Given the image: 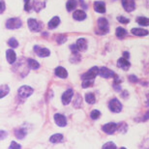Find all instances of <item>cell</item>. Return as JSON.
Instances as JSON below:
<instances>
[{
	"label": "cell",
	"instance_id": "cell-5",
	"mask_svg": "<svg viewBox=\"0 0 149 149\" xmlns=\"http://www.w3.org/2000/svg\"><path fill=\"white\" fill-rule=\"evenodd\" d=\"M22 25V20L17 17H13V19H9L6 22V27L8 29H17L20 28Z\"/></svg>",
	"mask_w": 149,
	"mask_h": 149
},
{
	"label": "cell",
	"instance_id": "cell-15",
	"mask_svg": "<svg viewBox=\"0 0 149 149\" xmlns=\"http://www.w3.org/2000/svg\"><path fill=\"white\" fill-rule=\"evenodd\" d=\"M77 49L79 52H85L87 49V47H88V44H87V41L85 40L84 38H80L79 40L77 41Z\"/></svg>",
	"mask_w": 149,
	"mask_h": 149
},
{
	"label": "cell",
	"instance_id": "cell-37",
	"mask_svg": "<svg viewBox=\"0 0 149 149\" xmlns=\"http://www.w3.org/2000/svg\"><path fill=\"white\" fill-rule=\"evenodd\" d=\"M103 148H113V149H116L117 148V146L113 143L112 141H109V142H107V143H105L103 145Z\"/></svg>",
	"mask_w": 149,
	"mask_h": 149
},
{
	"label": "cell",
	"instance_id": "cell-1",
	"mask_svg": "<svg viewBox=\"0 0 149 149\" xmlns=\"http://www.w3.org/2000/svg\"><path fill=\"white\" fill-rule=\"evenodd\" d=\"M33 88L30 87V86L28 85H22L20 86L19 88V90H17V94H19V96L20 98H22V99H26V98H28L30 95L33 94Z\"/></svg>",
	"mask_w": 149,
	"mask_h": 149
},
{
	"label": "cell",
	"instance_id": "cell-13",
	"mask_svg": "<svg viewBox=\"0 0 149 149\" xmlns=\"http://www.w3.org/2000/svg\"><path fill=\"white\" fill-rule=\"evenodd\" d=\"M117 66L120 68V69L122 70H124V71H128L130 69V66H131V64H130V62L127 60L125 57H121V58H119L118 59V61H117Z\"/></svg>",
	"mask_w": 149,
	"mask_h": 149
},
{
	"label": "cell",
	"instance_id": "cell-35",
	"mask_svg": "<svg viewBox=\"0 0 149 149\" xmlns=\"http://www.w3.org/2000/svg\"><path fill=\"white\" fill-rule=\"evenodd\" d=\"M66 41H67V36H65V35H58L57 38H56V42H57L58 45H62Z\"/></svg>",
	"mask_w": 149,
	"mask_h": 149
},
{
	"label": "cell",
	"instance_id": "cell-12",
	"mask_svg": "<svg viewBox=\"0 0 149 149\" xmlns=\"http://www.w3.org/2000/svg\"><path fill=\"white\" fill-rule=\"evenodd\" d=\"M102 129L105 133L109 134V135H111V134H113L116 130L118 129V125L111 122V123H108V124L104 125Z\"/></svg>",
	"mask_w": 149,
	"mask_h": 149
},
{
	"label": "cell",
	"instance_id": "cell-2",
	"mask_svg": "<svg viewBox=\"0 0 149 149\" xmlns=\"http://www.w3.org/2000/svg\"><path fill=\"white\" fill-rule=\"evenodd\" d=\"M98 28L99 30L97 31V33H100L101 35L107 34L109 32V22L107 19L105 17H100L98 19Z\"/></svg>",
	"mask_w": 149,
	"mask_h": 149
},
{
	"label": "cell",
	"instance_id": "cell-47",
	"mask_svg": "<svg viewBox=\"0 0 149 149\" xmlns=\"http://www.w3.org/2000/svg\"><path fill=\"white\" fill-rule=\"evenodd\" d=\"M79 1H80V3H81V6H82L83 8H84V9L87 8V6H86V5L84 4V2H83V0H79Z\"/></svg>",
	"mask_w": 149,
	"mask_h": 149
},
{
	"label": "cell",
	"instance_id": "cell-14",
	"mask_svg": "<svg viewBox=\"0 0 149 149\" xmlns=\"http://www.w3.org/2000/svg\"><path fill=\"white\" fill-rule=\"evenodd\" d=\"M46 2H47V0H34L33 5H32L33 6L34 11L39 13L42 9H44L46 7Z\"/></svg>",
	"mask_w": 149,
	"mask_h": 149
},
{
	"label": "cell",
	"instance_id": "cell-27",
	"mask_svg": "<svg viewBox=\"0 0 149 149\" xmlns=\"http://www.w3.org/2000/svg\"><path fill=\"white\" fill-rule=\"evenodd\" d=\"M136 22L141 26H148L149 25V19L145 17H139L136 19Z\"/></svg>",
	"mask_w": 149,
	"mask_h": 149
},
{
	"label": "cell",
	"instance_id": "cell-39",
	"mask_svg": "<svg viewBox=\"0 0 149 149\" xmlns=\"http://www.w3.org/2000/svg\"><path fill=\"white\" fill-rule=\"evenodd\" d=\"M22 146H20V144H19V143H17L16 141H12L11 142V145H10V148L11 149H13V148H20Z\"/></svg>",
	"mask_w": 149,
	"mask_h": 149
},
{
	"label": "cell",
	"instance_id": "cell-44",
	"mask_svg": "<svg viewBox=\"0 0 149 149\" xmlns=\"http://www.w3.org/2000/svg\"><path fill=\"white\" fill-rule=\"evenodd\" d=\"M6 135H7V133L5 131H1V139H6Z\"/></svg>",
	"mask_w": 149,
	"mask_h": 149
},
{
	"label": "cell",
	"instance_id": "cell-22",
	"mask_svg": "<svg viewBox=\"0 0 149 149\" xmlns=\"http://www.w3.org/2000/svg\"><path fill=\"white\" fill-rule=\"evenodd\" d=\"M131 32H132L133 35H136V36H139V37L148 35V31L146 29H142V28H133Z\"/></svg>",
	"mask_w": 149,
	"mask_h": 149
},
{
	"label": "cell",
	"instance_id": "cell-11",
	"mask_svg": "<svg viewBox=\"0 0 149 149\" xmlns=\"http://www.w3.org/2000/svg\"><path fill=\"white\" fill-rule=\"evenodd\" d=\"M53 117H54V121H55L56 125H58L59 127H65L67 125V119L63 114L55 113Z\"/></svg>",
	"mask_w": 149,
	"mask_h": 149
},
{
	"label": "cell",
	"instance_id": "cell-25",
	"mask_svg": "<svg viewBox=\"0 0 149 149\" xmlns=\"http://www.w3.org/2000/svg\"><path fill=\"white\" fill-rule=\"evenodd\" d=\"M15 135H16V136L19 139H23L26 136V131L23 128H19V129L15 131Z\"/></svg>",
	"mask_w": 149,
	"mask_h": 149
},
{
	"label": "cell",
	"instance_id": "cell-40",
	"mask_svg": "<svg viewBox=\"0 0 149 149\" xmlns=\"http://www.w3.org/2000/svg\"><path fill=\"white\" fill-rule=\"evenodd\" d=\"M29 1L30 0H24V10L26 12H29V10H30V8H29Z\"/></svg>",
	"mask_w": 149,
	"mask_h": 149
},
{
	"label": "cell",
	"instance_id": "cell-19",
	"mask_svg": "<svg viewBox=\"0 0 149 149\" xmlns=\"http://www.w3.org/2000/svg\"><path fill=\"white\" fill-rule=\"evenodd\" d=\"M55 74L58 77H61V79H66V77H68V72L65 68L59 66L55 69Z\"/></svg>",
	"mask_w": 149,
	"mask_h": 149
},
{
	"label": "cell",
	"instance_id": "cell-21",
	"mask_svg": "<svg viewBox=\"0 0 149 149\" xmlns=\"http://www.w3.org/2000/svg\"><path fill=\"white\" fill-rule=\"evenodd\" d=\"M59 23H60V19L58 17H53L49 20V22L47 23V27H49V29H54L59 25Z\"/></svg>",
	"mask_w": 149,
	"mask_h": 149
},
{
	"label": "cell",
	"instance_id": "cell-3",
	"mask_svg": "<svg viewBox=\"0 0 149 149\" xmlns=\"http://www.w3.org/2000/svg\"><path fill=\"white\" fill-rule=\"evenodd\" d=\"M27 24L30 31L32 32H40L42 30V27H43V23L38 22L35 19H29L27 20Z\"/></svg>",
	"mask_w": 149,
	"mask_h": 149
},
{
	"label": "cell",
	"instance_id": "cell-46",
	"mask_svg": "<svg viewBox=\"0 0 149 149\" xmlns=\"http://www.w3.org/2000/svg\"><path fill=\"white\" fill-rule=\"evenodd\" d=\"M147 119H149V111L146 112V114L144 115V117H143V121H146Z\"/></svg>",
	"mask_w": 149,
	"mask_h": 149
},
{
	"label": "cell",
	"instance_id": "cell-45",
	"mask_svg": "<svg viewBox=\"0 0 149 149\" xmlns=\"http://www.w3.org/2000/svg\"><path fill=\"white\" fill-rule=\"evenodd\" d=\"M123 55H124V57H125V58H127V59L130 57V53H129V52H123Z\"/></svg>",
	"mask_w": 149,
	"mask_h": 149
},
{
	"label": "cell",
	"instance_id": "cell-10",
	"mask_svg": "<svg viewBox=\"0 0 149 149\" xmlns=\"http://www.w3.org/2000/svg\"><path fill=\"white\" fill-rule=\"evenodd\" d=\"M99 74L102 77H105V79H111V77H115V73L111 71V69L107 67H102L100 69Z\"/></svg>",
	"mask_w": 149,
	"mask_h": 149
},
{
	"label": "cell",
	"instance_id": "cell-4",
	"mask_svg": "<svg viewBox=\"0 0 149 149\" xmlns=\"http://www.w3.org/2000/svg\"><path fill=\"white\" fill-rule=\"evenodd\" d=\"M99 72H100V70L98 69V67L94 66L93 68H91L88 72H86L83 74H81V77H81L82 80H84V79H94L95 77L99 74Z\"/></svg>",
	"mask_w": 149,
	"mask_h": 149
},
{
	"label": "cell",
	"instance_id": "cell-43",
	"mask_svg": "<svg viewBox=\"0 0 149 149\" xmlns=\"http://www.w3.org/2000/svg\"><path fill=\"white\" fill-rule=\"evenodd\" d=\"M4 11H5V3L2 0V1H1V8H0V13L3 14V13H4Z\"/></svg>",
	"mask_w": 149,
	"mask_h": 149
},
{
	"label": "cell",
	"instance_id": "cell-9",
	"mask_svg": "<svg viewBox=\"0 0 149 149\" xmlns=\"http://www.w3.org/2000/svg\"><path fill=\"white\" fill-rule=\"evenodd\" d=\"M121 2H122V6H123L124 10L129 12V13L133 12L136 9V4L134 0H121Z\"/></svg>",
	"mask_w": 149,
	"mask_h": 149
},
{
	"label": "cell",
	"instance_id": "cell-26",
	"mask_svg": "<svg viewBox=\"0 0 149 149\" xmlns=\"http://www.w3.org/2000/svg\"><path fill=\"white\" fill-rule=\"evenodd\" d=\"M27 63H28V66H29L30 69L37 70V69L40 68V64H39L36 60H34V59H32V58L27 59Z\"/></svg>",
	"mask_w": 149,
	"mask_h": 149
},
{
	"label": "cell",
	"instance_id": "cell-23",
	"mask_svg": "<svg viewBox=\"0 0 149 149\" xmlns=\"http://www.w3.org/2000/svg\"><path fill=\"white\" fill-rule=\"evenodd\" d=\"M128 34V31L123 27H117L115 31V35L117 36V38L119 39H123L124 37H126Z\"/></svg>",
	"mask_w": 149,
	"mask_h": 149
},
{
	"label": "cell",
	"instance_id": "cell-38",
	"mask_svg": "<svg viewBox=\"0 0 149 149\" xmlns=\"http://www.w3.org/2000/svg\"><path fill=\"white\" fill-rule=\"evenodd\" d=\"M117 20H118L119 22L124 23V24H125V23H128V22H130V20L128 19H126V17H122V16L118 17H117Z\"/></svg>",
	"mask_w": 149,
	"mask_h": 149
},
{
	"label": "cell",
	"instance_id": "cell-7",
	"mask_svg": "<svg viewBox=\"0 0 149 149\" xmlns=\"http://www.w3.org/2000/svg\"><path fill=\"white\" fill-rule=\"evenodd\" d=\"M109 108L112 112H120L122 111V105L117 99H112L111 102L109 103Z\"/></svg>",
	"mask_w": 149,
	"mask_h": 149
},
{
	"label": "cell",
	"instance_id": "cell-18",
	"mask_svg": "<svg viewBox=\"0 0 149 149\" xmlns=\"http://www.w3.org/2000/svg\"><path fill=\"white\" fill-rule=\"evenodd\" d=\"M73 17L76 20L81 22V20H84L86 19V14H85V12L82 11V10H77V11L74 12Z\"/></svg>",
	"mask_w": 149,
	"mask_h": 149
},
{
	"label": "cell",
	"instance_id": "cell-28",
	"mask_svg": "<svg viewBox=\"0 0 149 149\" xmlns=\"http://www.w3.org/2000/svg\"><path fill=\"white\" fill-rule=\"evenodd\" d=\"M85 101H86V103L89 104V105H93L95 103V101H96V99H95V95L93 93L85 94Z\"/></svg>",
	"mask_w": 149,
	"mask_h": 149
},
{
	"label": "cell",
	"instance_id": "cell-30",
	"mask_svg": "<svg viewBox=\"0 0 149 149\" xmlns=\"http://www.w3.org/2000/svg\"><path fill=\"white\" fill-rule=\"evenodd\" d=\"M79 61H80V55L79 54V52H73V55L70 58L71 63H79Z\"/></svg>",
	"mask_w": 149,
	"mask_h": 149
},
{
	"label": "cell",
	"instance_id": "cell-33",
	"mask_svg": "<svg viewBox=\"0 0 149 149\" xmlns=\"http://www.w3.org/2000/svg\"><path fill=\"white\" fill-rule=\"evenodd\" d=\"M100 116H101V112L98 111V109H94V111H92L90 113V117L93 119V120H97Z\"/></svg>",
	"mask_w": 149,
	"mask_h": 149
},
{
	"label": "cell",
	"instance_id": "cell-32",
	"mask_svg": "<svg viewBox=\"0 0 149 149\" xmlns=\"http://www.w3.org/2000/svg\"><path fill=\"white\" fill-rule=\"evenodd\" d=\"M8 45L13 49H16V47H19V42H17L15 38H11L10 40L8 41Z\"/></svg>",
	"mask_w": 149,
	"mask_h": 149
},
{
	"label": "cell",
	"instance_id": "cell-20",
	"mask_svg": "<svg viewBox=\"0 0 149 149\" xmlns=\"http://www.w3.org/2000/svg\"><path fill=\"white\" fill-rule=\"evenodd\" d=\"M63 139L64 138L62 134H54V135H52L49 138V141L53 144H56V143H59V142H62Z\"/></svg>",
	"mask_w": 149,
	"mask_h": 149
},
{
	"label": "cell",
	"instance_id": "cell-42",
	"mask_svg": "<svg viewBox=\"0 0 149 149\" xmlns=\"http://www.w3.org/2000/svg\"><path fill=\"white\" fill-rule=\"evenodd\" d=\"M129 80L131 82H136L138 81V77H136V76H134V74H131V76L129 77Z\"/></svg>",
	"mask_w": 149,
	"mask_h": 149
},
{
	"label": "cell",
	"instance_id": "cell-8",
	"mask_svg": "<svg viewBox=\"0 0 149 149\" xmlns=\"http://www.w3.org/2000/svg\"><path fill=\"white\" fill-rule=\"evenodd\" d=\"M34 52H36V54L39 57H47L50 54V52L49 49L47 47H42L39 46H35L34 47Z\"/></svg>",
	"mask_w": 149,
	"mask_h": 149
},
{
	"label": "cell",
	"instance_id": "cell-24",
	"mask_svg": "<svg viewBox=\"0 0 149 149\" xmlns=\"http://www.w3.org/2000/svg\"><path fill=\"white\" fill-rule=\"evenodd\" d=\"M77 0H68L67 4H66V8L68 12H72L74 9L77 8Z\"/></svg>",
	"mask_w": 149,
	"mask_h": 149
},
{
	"label": "cell",
	"instance_id": "cell-31",
	"mask_svg": "<svg viewBox=\"0 0 149 149\" xmlns=\"http://www.w3.org/2000/svg\"><path fill=\"white\" fill-rule=\"evenodd\" d=\"M81 103H82L81 97H80L79 95L77 94V97H76V100L74 101L73 105H74V108L79 109V108H80V106H81Z\"/></svg>",
	"mask_w": 149,
	"mask_h": 149
},
{
	"label": "cell",
	"instance_id": "cell-36",
	"mask_svg": "<svg viewBox=\"0 0 149 149\" xmlns=\"http://www.w3.org/2000/svg\"><path fill=\"white\" fill-rule=\"evenodd\" d=\"M127 128H128V126L125 123H121V124L118 125V130H119V132H120L121 134L126 133L127 132Z\"/></svg>",
	"mask_w": 149,
	"mask_h": 149
},
{
	"label": "cell",
	"instance_id": "cell-48",
	"mask_svg": "<svg viewBox=\"0 0 149 149\" xmlns=\"http://www.w3.org/2000/svg\"><path fill=\"white\" fill-rule=\"evenodd\" d=\"M147 106H149V101H148V102H147Z\"/></svg>",
	"mask_w": 149,
	"mask_h": 149
},
{
	"label": "cell",
	"instance_id": "cell-16",
	"mask_svg": "<svg viewBox=\"0 0 149 149\" xmlns=\"http://www.w3.org/2000/svg\"><path fill=\"white\" fill-rule=\"evenodd\" d=\"M94 10L100 14L106 13V4L103 1H96L94 3Z\"/></svg>",
	"mask_w": 149,
	"mask_h": 149
},
{
	"label": "cell",
	"instance_id": "cell-29",
	"mask_svg": "<svg viewBox=\"0 0 149 149\" xmlns=\"http://www.w3.org/2000/svg\"><path fill=\"white\" fill-rule=\"evenodd\" d=\"M9 91H10V89H9V86L8 85H1V90H0V98L3 99L6 95L9 93Z\"/></svg>",
	"mask_w": 149,
	"mask_h": 149
},
{
	"label": "cell",
	"instance_id": "cell-17",
	"mask_svg": "<svg viewBox=\"0 0 149 149\" xmlns=\"http://www.w3.org/2000/svg\"><path fill=\"white\" fill-rule=\"evenodd\" d=\"M6 58L10 64H14L17 60V54L13 49H8L6 52Z\"/></svg>",
	"mask_w": 149,
	"mask_h": 149
},
{
	"label": "cell",
	"instance_id": "cell-34",
	"mask_svg": "<svg viewBox=\"0 0 149 149\" xmlns=\"http://www.w3.org/2000/svg\"><path fill=\"white\" fill-rule=\"evenodd\" d=\"M93 80L94 79H84L82 81V87L83 88H87V87H90V86L93 85Z\"/></svg>",
	"mask_w": 149,
	"mask_h": 149
},
{
	"label": "cell",
	"instance_id": "cell-6",
	"mask_svg": "<svg viewBox=\"0 0 149 149\" xmlns=\"http://www.w3.org/2000/svg\"><path fill=\"white\" fill-rule=\"evenodd\" d=\"M73 95H74V90L72 88L67 89V90L64 92L63 95H62V103H63L64 106L69 105V104L71 103L72 98H73Z\"/></svg>",
	"mask_w": 149,
	"mask_h": 149
},
{
	"label": "cell",
	"instance_id": "cell-41",
	"mask_svg": "<svg viewBox=\"0 0 149 149\" xmlns=\"http://www.w3.org/2000/svg\"><path fill=\"white\" fill-rule=\"evenodd\" d=\"M70 49L72 50V52H79V49H77V45H71V46H70Z\"/></svg>",
	"mask_w": 149,
	"mask_h": 149
}]
</instances>
